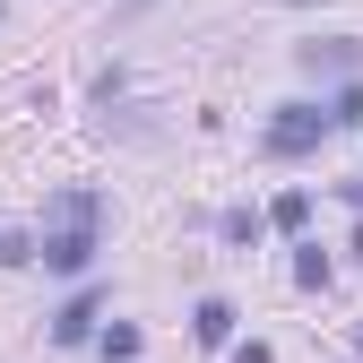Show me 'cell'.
I'll use <instances>...</instances> for the list:
<instances>
[{"instance_id": "6da1fadb", "label": "cell", "mask_w": 363, "mask_h": 363, "mask_svg": "<svg viewBox=\"0 0 363 363\" xmlns=\"http://www.w3.org/2000/svg\"><path fill=\"white\" fill-rule=\"evenodd\" d=\"M320 139H329V113H320V104H277V121L259 130V147L277 156V164H294V156H311Z\"/></svg>"}, {"instance_id": "7a4b0ae2", "label": "cell", "mask_w": 363, "mask_h": 363, "mask_svg": "<svg viewBox=\"0 0 363 363\" xmlns=\"http://www.w3.org/2000/svg\"><path fill=\"white\" fill-rule=\"evenodd\" d=\"M35 259L52 268V277H86V268H96V225H86V216H61L52 234H43Z\"/></svg>"}, {"instance_id": "3957f363", "label": "cell", "mask_w": 363, "mask_h": 363, "mask_svg": "<svg viewBox=\"0 0 363 363\" xmlns=\"http://www.w3.org/2000/svg\"><path fill=\"white\" fill-rule=\"evenodd\" d=\"M294 69L303 78H354L363 69V35H303L294 43Z\"/></svg>"}, {"instance_id": "277c9868", "label": "cell", "mask_w": 363, "mask_h": 363, "mask_svg": "<svg viewBox=\"0 0 363 363\" xmlns=\"http://www.w3.org/2000/svg\"><path fill=\"white\" fill-rule=\"evenodd\" d=\"M96 311H104V294H96V286H78V294L52 311V346H86V337H96Z\"/></svg>"}, {"instance_id": "5b68a950", "label": "cell", "mask_w": 363, "mask_h": 363, "mask_svg": "<svg viewBox=\"0 0 363 363\" xmlns=\"http://www.w3.org/2000/svg\"><path fill=\"white\" fill-rule=\"evenodd\" d=\"M191 337L199 346H234V303H225V294H199L191 303Z\"/></svg>"}, {"instance_id": "8992f818", "label": "cell", "mask_w": 363, "mask_h": 363, "mask_svg": "<svg viewBox=\"0 0 363 363\" xmlns=\"http://www.w3.org/2000/svg\"><path fill=\"white\" fill-rule=\"evenodd\" d=\"M96 354H104V363H139V354H147V337L130 329V320H113V329H96Z\"/></svg>"}, {"instance_id": "52a82bcc", "label": "cell", "mask_w": 363, "mask_h": 363, "mask_svg": "<svg viewBox=\"0 0 363 363\" xmlns=\"http://www.w3.org/2000/svg\"><path fill=\"white\" fill-rule=\"evenodd\" d=\"M320 113H329V130H363V78H346V86H337V96H329Z\"/></svg>"}, {"instance_id": "ba28073f", "label": "cell", "mask_w": 363, "mask_h": 363, "mask_svg": "<svg viewBox=\"0 0 363 363\" xmlns=\"http://www.w3.org/2000/svg\"><path fill=\"white\" fill-rule=\"evenodd\" d=\"M268 225H277V234H303V225H311V191H277Z\"/></svg>"}, {"instance_id": "9c48e42d", "label": "cell", "mask_w": 363, "mask_h": 363, "mask_svg": "<svg viewBox=\"0 0 363 363\" xmlns=\"http://www.w3.org/2000/svg\"><path fill=\"white\" fill-rule=\"evenodd\" d=\"M216 234H225V242H259V234H268V216H259V208H225V216H216Z\"/></svg>"}, {"instance_id": "30bf717a", "label": "cell", "mask_w": 363, "mask_h": 363, "mask_svg": "<svg viewBox=\"0 0 363 363\" xmlns=\"http://www.w3.org/2000/svg\"><path fill=\"white\" fill-rule=\"evenodd\" d=\"M294 286H303V294H320V286H329V259H320V242H303V259H294Z\"/></svg>"}, {"instance_id": "8fae6325", "label": "cell", "mask_w": 363, "mask_h": 363, "mask_svg": "<svg viewBox=\"0 0 363 363\" xmlns=\"http://www.w3.org/2000/svg\"><path fill=\"white\" fill-rule=\"evenodd\" d=\"M225 363H277V346H259V337H242V346H225Z\"/></svg>"}, {"instance_id": "7c38bea8", "label": "cell", "mask_w": 363, "mask_h": 363, "mask_svg": "<svg viewBox=\"0 0 363 363\" xmlns=\"http://www.w3.org/2000/svg\"><path fill=\"white\" fill-rule=\"evenodd\" d=\"M139 9H147V0H121V18H139Z\"/></svg>"}, {"instance_id": "4fadbf2b", "label": "cell", "mask_w": 363, "mask_h": 363, "mask_svg": "<svg viewBox=\"0 0 363 363\" xmlns=\"http://www.w3.org/2000/svg\"><path fill=\"white\" fill-rule=\"evenodd\" d=\"M354 354H363V329H354Z\"/></svg>"}]
</instances>
